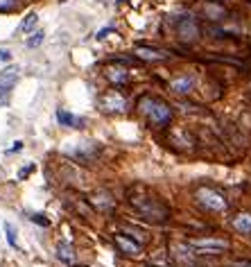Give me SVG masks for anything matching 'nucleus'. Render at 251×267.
<instances>
[{
  "label": "nucleus",
  "mask_w": 251,
  "mask_h": 267,
  "mask_svg": "<svg viewBox=\"0 0 251 267\" xmlns=\"http://www.w3.org/2000/svg\"><path fill=\"white\" fill-rule=\"evenodd\" d=\"M134 208L138 211V215H143V220L147 222H165L170 217V211L161 200L156 197H147V195H138L129 200Z\"/></svg>",
  "instance_id": "1"
},
{
  "label": "nucleus",
  "mask_w": 251,
  "mask_h": 267,
  "mask_svg": "<svg viewBox=\"0 0 251 267\" xmlns=\"http://www.w3.org/2000/svg\"><path fill=\"white\" fill-rule=\"evenodd\" d=\"M138 106H141L143 113H147V116H149V120H152V123H156V125L168 123V120H170V116H172L170 106H168L163 100L143 98L141 102H138Z\"/></svg>",
  "instance_id": "2"
},
{
  "label": "nucleus",
  "mask_w": 251,
  "mask_h": 267,
  "mask_svg": "<svg viewBox=\"0 0 251 267\" xmlns=\"http://www.w3.org/2000/svg\"><path fill=\"white\" fill-rule=\"evenodd\" d=\"M195 197H197V202H199L204 208H208V211H224V208H226V200L222 197V193H217V190H213V188H208V186L197 188Z\"/></svg>",
  "instance_id": "3"
},
{
  "label": "nucleus",
  "mask_w": 251,
  "mask_h": 267,
  "mask_svg": "<svg viewBox=\"0 0 251 267\" xmlns=\"http://www.w3.org/2000/svg\"><path fill=\"white\" fill-rule=\"evenodd\" d=\"M190 249L199 251V254H217V251L229 249V242L220 240V238H197V240H190Z\"/></svg>",
  "instance_id": "4"
},
{
  "label": "nucleus",
  "mask_w": 251,
  "mask_h": 267,
  "mask_svg": "<svg viewBox=\"0 0 251 267\" xmlns=\"http://www.w3.org/2000/svg\"><path fill=\"white\" fill-rule=\"evenodd\" d=\"M100 106H102V111H107V113H122V111L127 109V100H124L118 91H109V93H104L102 98H100Z\"/></svg>",
  "instance_id": "5"
},
{
  "label": "nucleus",
  "mask_w": 251,
  "mask_h": 267,
  "mask_svg": "<svg viewBox=\"0 0 251 267\" xmlns=\"http://www.w3.org/2000/svg\"><path fill=\"white\" fill-rule=\"evenodd\" d=\"M113 242H115V247H118L122 254H127V256H138V254H141V242L132 240V238H127L122 234H115Z\"/></svg>",
  "instance_id": "6"
},
{
  "label": "nucleus",
  "mask_w": 251,
  "mask_h": 267,
  "mask_svg": "<svg viewBox=\"0 0 251 267\" xmlns=\"http://www.w3.org/2000/svg\"><path fill=\"white\" fill-rule=\"evenodd\" d=\"M195 84H197V77L192 75V72H188V75H181V77H177V80H172V84H170V89L175 91V93H190L192 89H195Z\"/></svg>",
  "instance_id": "7"
},
{
  "label": "nucleus",
  "mask_w": 251,
  "mask_h": 267,
  "mask_svg": "<svg viewBox=\"0 0 251 267\" xmlns=\"http://www.w3.org/2000/svg\"><path fill=\"white\" fill-rule=\"evenodd\" d=\"M18 82V66H9L0 72V95H7L9 89Z\"/></svg>",
  "instance_id": "8"
},
{
  "label": "nucleus",
  "mask_w": 251,
  "mask_h": 267,
  "mask_svg": "<svg viewBox=\"0 0 251 267\" xmlns=\"http://www.w3.org/2000/svg\"><path fill=\"white\" fill-rule=\"evenodd\" d=\"M177 30H179V36L183 39V41H192V39H197V23L192 21L190 16L179 18V23H177Z\"/></svg>",
  "instance_id": "9"
},
{
  "label": "nucleus",
  "mask_w": 251,
  "mask_h": 267,
  "mask_svg": "<svg viewBox=\"0 0 251 267\" xmlns=\"http://www.w3.org/2000/svg\"><path fill=\"white\" fill-rule=\"evenodd\" d=\"M91 204H93L95 208H100V211H111V208L115 206L113 197H111L107 190H98V193H93V195H91Z\"/></svg>",
  "instance_id": "10"
},
{
  "label": "nucleus",
  "mask_w": 251,
  "mask_h": 267,
  "mask_svg": "<svg viewBox=\"0 0 251 267\" xmlns=\"http://www.w3.org/2000/svg\"><path fill=\"white\" fill-rule=\"evenodd\" d=\"M57 123H59L61 127H81V125H84V120L77 118V116H72L70 111L59 109V111H57Z\"/></svg>",
  "instance_id": "11"
},
{
  "label": "nucleus",
  "mask_w": 251,
  "mask_h": 267,
  "mask_svg": "<svg viewBox=\"0 0 251 267\" xmlns=\"http://www.w3.org/2000/svg\"><path fill=\"white\" fill-rule=\"evenodd\" d=\"M57 258L61 260V263H75V249H72L70 242H59L57 245Z\"/></svg>",
  "instance_id": "12"
},
{
  "label": "nucleus",
  "mask_w": 251,
  "mask_h": 267,
  "mask_svg": "<svg viewBox=\"0 0 251 267\" xmlns=\"http://www.w3.org/2000/svg\"><path fill=\"white\" fill-rule=\"evenodd\" d=\"M233 229L240 234H251V213H240L238 217H233Z\"/></svg>",
  "instance_id": "13"
},
{
  "label": "nucleus",
  "mask_w": 251,
  "mask_h": 267,
  "mask_svg": "<svg viewBox=\"0 0 251 267\" xmlns=\"http://www.w3.org/2000/svg\"><path fill=\"white\" fill-rule=\"evenodd\" d=\"M107 77L111 82H113V84H124V82H127V70H124V68H107Z\"/></svg>",
  "instance_id": "14"
},
{
  "label": "nucleus",
  "mask_w": 251,
  "mask_h": 267,
  "mask_svg": "<svg viewBox=\"0 0 251 267\" xmlns=\"http://www.w3.org/2000/svg\"><path fill=\"white\" fill-rule=\"evenodd\" d=\"M136 55L141 57V59H163V57H165V52L154 50V48H141V46H138L136 48Z\"/></svg>",
  "instance_id": "15"
},
{
  "label": "nucleus",
  "mask_w": 251,
  "mask_h": 267,
  "mask_svg": "<svg viewBox=\"0 0 251 267\" xmlns=\"http://www.w3.org/2000/svg\"><path fill=\"white\" fill-rule=\"evenodd\" d=\"M36 23H38V16H36V14H34V12L27 14L25 21L21 23V32H32V30L36 27Z\"/></svg>",
  "instance_id": "16"
},
{
  "label": "nucleus",
  "mask_w": 251,
  "mask_h": 267,
  "mask_svg": "<svg viewBox=\"0 0 251 267\" xmlns=\"http://www.w3.org/2000/svg\"><path fill=\"white\" fill-rule=\"evenodd\" d=\"M5 236H7L9 247H14V249H16V247H18V242H16V229H14V224H9V222H5Z\"/></svg>",
  "instance_id": "17"
},
{
  "label": "nucleus",
  "mask_w": 251,
  "mask_h": 267,
  "mask_svg": "<svg viewBox=\"0 0 251 267\" xmlns=\"http://www.w3.org/2000/svg\"><path fill=\"white\" fill-rule=\"evenodd\" d=\"M43 39H46V34H43L41 30H38V32H34L30 39H27V41H25V46H27V48H38V46L43 43Z\"/></svg>",
  "instance_id": "18"
},
{
  "label": "nucleus",
  "mask_w": 251,
  "mask_h": 267,
  "mask_svg": "<svg viewBox=\"0 0 251 267\" xmlns=\"http://www.w3.org/2000/svg\"><path fill=\"white\" fill-rule=\"evenodd\" d=\"M30 220L34 222V224H38V226H50V220H48L46 215H41V213H32Z\"/></svg>",
  "instance_id": "19"
},
{
  "label": "nucleus",
  "mask_w": 251,
  "mask_h": 267,
  "mask_svg": "<svg viewBox=\"0 0 251 267\" xmlns=\"http://www.w3.org/2000/svg\"><path fill=\"white\" fill-rule=\"evenodd\" d=\"M0 61H3V64H7V61H12V52H9L7 48H0Z\"/></svg>",
  "instance_id": "20"
},
{
  "label": "nucleus",
  "mask_w": 251,
  "mask_h": 267,
  "mask_svg": "<svg viewBox=\"0 0 251 267\" xmlns=\"http://www.w3.org/2000/svg\"><path fill=\"white\" fill-rule=\"evenodd\" d=\"M32 170H34V163H30V166H27V168H23V170H21V172H18V179H25V177H27V174H30V172H32Z\"/></svg>",
  "instance_id": "21"
},
{
  "label": "nucleus",
  "mask_w": 251,
  "mask_h": 267,
  "mask_svg": "<svg viewBox=\"0 0 251 267\" xmlns=\"http://www.w3.org/2000/svg\"><path fill=\"white\" fill-rule=\"evenodd\" d=\"M12 7H14L12 0H0V9H12Z\"/></svg>",
  "instance_id": "22"
},
{
  "label": "nucleus",
  "mask_w": 251,
  "mask_h": 267,
  "mask_svg": "<svg viewBox=\"0 0 251 267\" xmlns=\"http://www.w3.org/2000/svg\"><path fill=\"white\" fill-rule=\"evenodd\" d=\"M109 32H113V27H104V30H100V32H98V39H104Z\"/></svg>",
  "instance_id": "23"
},
{
  "label": "nucleus",
  "mask_w": 251,
  "mask_h": 267,
  "mask_svg": "<svg viewBox=\"0 0 251 267\" xmlns=\"http://www.w3.org/2000/svg\"><path fill=\"white\" fill-rule=\"evenodd\" d=\"M18 149H23V143H21V140H16V143H14V147L9 149V152H18Z\"/></svg>",
  "instance_id": "24"
},
{
  "label": "nucleus",
  "mask_w": 251,
  "mask_h": 267,
  "mask_svg": "<svg viewBox=\"0 0 251 267\" xmlns=\"http://www.w3.org/2000/svg\"><path fill=\"white\" fill-rule=\"evenodd\" d=\"M7 100H9L7 95H0V106H3V104H7Z\"/></svg>",
  "instance_id": "25"
},
{
  "label": "nucleus",
  "mask_w": 251,
  "mask_h": 267,
  "mask_svg": "<svg viewBox=\"0 0 251 267\" xmlns=\"http://www.w3.org/2000/svg\"><path fill=\"white\" fill-rule=\"evenodd\" d=\"M120 3H124V0H120Z\"/></svg>",
  "instance_id": "26"
},
{
  "label": "nucleus",
  "mask_w": 251,
  "mask_h": 267,
  "mask_svg": "<svg viewBox=\"0 0 251 267\" xmlns=\"http://www.w3.org/2000/svg\"><path fill=\"white\" fill-rule=\"evenodd\" d=\"M149 267H152V265H149Z\"/></svg>",
  "instance_id": "27"
}]
</instances>
